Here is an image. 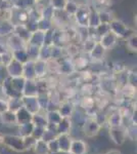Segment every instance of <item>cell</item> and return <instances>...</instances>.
Returning <instances> with one entry per match:
<instances>
[{"instance_id":"51","label":"cell","mask_w":137,"mask_h":154,"mask_svg":"<svg viewBox=\"0 0 137 154\" xmlns=\"http://www.w3.org/2000/svg\"><path fill=\"white\" fill-rule=\"evenodd\" d=\"M106 154H122L119 150H109Z\"/></svg>"},{"instance_id":"48","label":"cell","mask_w":137,"mask_h":154,"mask_svg":"<svg viewBox=\"0 0 137 154\" xmlns=\"http://www.w3.org/2000/svg\"><path fill=\"white\" fill-rule=\"evenodd\" d=\"M11 60H12L11 51H7V53L1 54V61H2V65H3V67H5Z\"/></svg>"},{"instance_id":"40","label":"cell","mask_w":137,"mask_h":154,"mask_svg":"<svg viewBox=\"0 0 137 154\" xmlns=\"http://www.w3.org/2000/svg\"><path fill=\"white\" fill-rule=\"evenodd\" d=\"M67 1L68 0H49V5H50L54 11H61L64 8Z\"/></svg>"},{"instance_id":"41","label":"cell","mask_w":137,"mask_h":154,"mask_svg":"<svg viewBox=\"0 0 137 154\" xmlns=\"http://www.w3.org/2000/svg\"><path fill=\"white\" fill-rule=\"evenodd\" d=\"M23 141H24L25 149H26V150H29V149H32L34 147L35 142H36L37 140L35 138H33L32 136H28V137H24Z\"/></svg>"},{"instance_id":"44","label":"cell","mask_w":137,"mask_h":154,"mask_svg":"<svg viewBox=\"0 0 137 154\" xmlns=\"http://www.w3.org/2000/svg\"><path fill=\"white\" fill-rule=\"evenodd\" d=\"M82 107H84L85 109H92L94 107V99L91 97H85L82 99Z\"/></svg>"},{"instance_id":"16","label":"cell","mask_w":137,"mask_h":154,"mask_svg":"<svg viewBox=\"0 0 137 154\" xmlns=\"http://www.w3.org/2000/svg\"><path fill=\"white\" fill-rule=\"evenodd\" d=\"M106 53V48L97 41L95 43V45L93 46V48L91 49V51L88 54V56H89V58L91 60H93V61H100V60H103L104 58Z\"/></svg>"},{"instance_id":"23","label":"cell","mask_w":137,"mask_h":154,"mask_svg":"<svg viewBox=\"0 0 137 154\" xmlns=\"http://www.w3.org/2000/svg\"><path fill=\"white\" fill-rule=\"evenodd\" d=\"M25 82H26V79L23 76L19 77H10V84L12 88L14 89V91H16L17 94L23 96V89L25 86Z\"/></svg>"},{"instance_id":"17","label":"cell","mask_w":137,"mask_h":154,"mask_svg":"<svg viewBox=\"0 0 137 154\" xmlns=\"http://www.w3.org/2000/svg\"><path fill=\"white\" fill-rule=\"evenodd\" d=\"M69 152L71 154H86L87 144L82 140H72Z\"/></svg>"},{"instance_id":"11","label":"cell","mask_w":137,"mask_h":154,"mask_svg":"<svg viewBox=\"0 0 137 154\" xmlns=\"http://www.w3.org/2000/svg\"><path fill=\"white\" fill-rule=\"evenodd\" d=\"M6 44H7V48H8V49L10 51H16V49L26 48V46H27V42H25L23 39H21L14 33H12L8 36Z\"/></svg>"},{"instance_id":"38","label":"cell","mask_w":137,"mask_h":154,"mask_svg":"<svg viewBox=\"0 0 137 154\" xmlns=\"http://www.w3.org/2000/svg\"><path fill=\"white\" fill-rule=\"evenodd\" d=\"M51 57V45H42L39 51V58L43 61H48Z\"/></svg>"},{"instance_id":"45","label":"cell","mask_w":137,"mask_h":154,"mask_svg":"<svg viewBox=\"0 0 137 154\" xmlns=\"http://www.w3.org/2000/svg\"><path fill=\"white\" fill-rule=\"evenodd\" d=\"M126 131H127V138L131 139L132 141H136V125H130L128 128L126 126Z\"/></svg>"},{"instance_id":"42","label":"cell","mask_w":137,"mask_h":154,"mask_svg":"<svg viewBox=\"0 0 137 154\" xmlns=\"http://www.w3.org/2000/svg\"><path fill=\"white\" fill-rule=\"evenodd\" d=\"M56 136H57L56 133H54V131H52L48 130V128H45V131H44L43 136H42V140L45 141V142H49V141L55 139Z\"/></svg>"},{"instance_id":"52","label":"cell","mask_w":137,"mask_h":154,"mask_svg":"<svg viewBox=\"0 0 137 154\" xmlns=\"http://www.w3.org/2000/svg\"><path fill=\"white\" fill-rule=\"evenodd\" d=\"M50 154H71L70 152H66V151H57V152H54V153H50Z\"/></svg>"},{"instance_id":"20","label":"cell","mask_w":137,"mask_h":154,"mask_svg":"<svg viewBox=\"0 0 137 154\" xmlns=\"http://www.w3.org/2000/svg\"><path fill=\"white\" fill-rule=\"evenodd\" d=\"M23 77L26 80H35L36 79V75H35V70H34V61L29 60L28 62H26L24 64Z\"/></svg>"},{"instance_id":"18","label":"cell","mask_w":137,"mask_h":154,"mask_svg":"<svg viewBox=\"0 0 137 154\" xmlns=\"http://www.w3.org/2000/svg\"><path fill=\"white\" fill-rule=\"evenodd\" d=\"M32 114L27 110L26 108L22 107L21 109L16 112V125H24V123L27 122H31L32 121Z\"/></svg>"},{"instance_id":"7","label":"cell","mask_w":137,"mask_h":154,"mask_svg":"<svg viewBox=\"0 0 137 154\" xmlns=\"http://www.w3.org/2000/svg\"><path fill=\"white\" fill-rule=\"evenodd\" d=\"M22 102H23V107L26 108L30 113L33 114L38 113L41 111V106L39 104L38 98L37 97H22Z\"/></svg>"},{"instance_id":"43","label":"cell","mask_w":137,"mask_h":154,"mask_svg":"<svg viewBox=\"0 0 137 154\" xmlns=\"http://www.w3.org/2000/svg\"><path fill=\"white\" fill-rule=\"evenodd\" d=\"M44 131H45V128L34 125V128H33V131H32L31 136L36 139V140H39V139H42V136H43Z\"/></svg>"},{"instance_id":"19","label":"cell","mask_w":137,"mask_h":154,"mask_svg":"<svg viewBox=\"0 0 137 154\" xmlns=\"http://www.w3.org/2000/svg\"><path fill=\"white\" fill-rule=\"evenodd\" d=\"M44 33L45 32H42L40 30H37V31L33 32L31 34V36H30V39L27 44H31V45L41 48L44 43Z\"/></svg>"},{"instance_id":"22","label":"cell","mask_w":137,"mask_h":154,"mask_svg":"<svg viewBox=\"0 0 137 154\" xmlns=\"http://www.w3.org/2000/svg\"><path fill=\"white\" fill-rule=\"evenodd\" d=\"M13 33L16 34V36H19L21 39H23L25 42L28 43L30 36H31V32L29 31L28 29L26 28L25 25H16L13 27Z\"/></svg>"},{"instance_id":"46","label":"cell","mask_w":137,"mask_h":154,"mask_svg":"<svg viewBox=\"0 0 137 154\" xmlns=\"http://www.w3.org/2000/svg\"><path fill=\"white\" fill-rule=\"evenodd\" d=\"M47 146H48L49 154L59 151L58 143H57V141H56V138L53 139V140H51V141H49V142H47Z\"/></svg>"},{"instance_id":"10","label":"cell","mask_w":137,"mask_h":154,"mask_svg":"<svg viewBox=\"0 0 137 154\" xmlns=\"http://www.w3.org/2000/svg\"><path fill=\"white\" fill-rule=\"evenodd\" d=\"M118 37H117L113 32L109 30L108 33H106L104 35L101 37H99L98 42L106 48V51H109V49L113 48L117 43V40H118Z\"/></svg>"},{"instance_id":"9","label":"cell","mask_w":137,"mask_h":154,"mask_svg":"<svg viewBox=\"0 0 137 154\" xmlns=\"http://www.w3.org/2000/svg\"><path fill=\"white\" fill-rule=\"evenodd\" d=\"M5 69H6V72H7V74H8L9 77L23 76L24 64L12 58L11 61L5 66Z\"/></svg>"},{"instance_id":"31","label":"cell","mask_w":137,"mask_h":154,"mask_svg":"<svg viewBox=\"0 0 137 154\" xmlns=\"http://www.w3.org/2000/svg\"><path fill=\"white\" fill-rule=\"evenodd\" d=\"M79 5H80V4H78V2H76L75 0H68L66 5H64V11H66L71 18H73L75 16V14L77 12V11H78Z\"/></svg>"},{"instance_id":"6","label":"cell","mask_w":137,"mask_h":154,"mask_svg":"<svg viewBox=\"0 0 137 154\" xmlns=\"http://www.w3.org/2000/svg\"><path fill=\"white\" fill-rule=\"evenodd\" d=\"M70 43L68 34L66 29L63 28H53V41L52 45L58 46V48H64Z\"/></svg>"},{"instance_id":"47","label":"cell","mask_w":137,"mask_h":154,"mask_svg":"<svg viewBox=\"0 0 137 154\" xmlns=\"http://www.w3.org/2000/svg\"><path fill=\"white\" fill-rule=\"evenodd\" d=\"M136 81H137L136 73H134V72H128V74H127V84L133 86V88H136Z\"/></svg>"},{"instance_id":"21","label":"cell","mask_w":137,"mask_h":154,"mask_svg":"<svg viewBox=\"0 0 137 154\" xmlns=\"http://www.w3.org/2000/svg\"><path fill=\"white\" fill-rule=\"evenodd\" d=\"M72 128L71 117H61V121L57 123V135L58 134H70Z\"/></svg>"},{"instance_id":"49","label":"cell","mask_w":137,"mask_h":154,"mask_svg":"<svg viewBox=\"0 0 137 154\" xmlns=\"http://www.w3.org/2000/svg\"><path fill=\"white\" fill-rule=\"evenodd\" d=\"M8 110V105H7V99H0V114Z\"/></svg>"},{"instance_id":"39","label":"cell","mask_w":137,"mask_h":154,"mask_svg":"<svg viewBox=\"0 0 137 154\" xmlns=\"http://www.w3.org/2000/svg\"><path fill=\"white\" fill-rule=\"evenodd\" d=\"M126 46L128 48V49H130L131 51H136V49H137V35H136L135 32L126 38Z\"/></svg>"},{"instance_id":"8","label":"cell","mask_w":137,"mask_h":154,"mask_svg":"<svg viewBox=\"0 0 137 154\" xmlns=\"http://www.w3.org/2000/svg\"><path fill=\"white\" fill-rule=\"evenodd\" d=\"M75 70L74 62L73 59L68 58V57H64L58 61V68H57V73L61 74V75H71L73 74Z\"/></svg>"},{"instance_id":"5","label":"cell","mask_w":137,"mask_h":154,"mask_svg":"<svg viewBox=\"0 0 137 154\" xmlns=\"http://www.w3.org/2000/svg\"><path fill=\"white\" fill-rule=\"evenodd\" d=\"M101 130V125L95 120L94 117H88L84 122L83 131L84 135L88 138H93L98 135V133Z\"/></svg>"},{"instance_id":"14","label":"cell","mask_w":137,"mask_h":154,"mask_svg":"<svg viewBox=\"0 0 137 154\" xmlns=\"http://www.w3.org/2000/svg\"><path fill=\"white\" fill-rule=\"evenodd\" d=\"M39 94L37 81L35 80H26L23 89V96L25 97H37Z\"/></svg>"},{"instance_id":"28","label":"cell","mask_w":137,"mask_h":154,"mask_svg":"<svg viewBox=\"0 0 137 154\" xmlns=\"http://www.w3.org/2000/svg\"><path fill=\"white\" fill-rule=\"evenodd\" d=\"M33 149H34V152L36 154H49L47 142L43 141L42 139H39V140H37L35 142Z\"/></svg>"},{"instance_id":"50","label":"cell","mask_w":137,"mask_h":154,"mask_svg":"<svg viewBox=\"0 0 137 154\" xmlns=\"http://www.w3.org/2000/svg\"><path fill=\"white\" fill-rule=\"evenodd\" d=\"M7 51H9L8 48H7L6 42H3V41L0 40V54H3L7 53Z\"/></svg>"},{"instance_id":"29","label":"cell","mask_w":137,"mask_h":154,"mask_svg":"<svg viewBox=\"0 0 137 154\" xmlns=\"http://www.w3.org/2000/svg\"><path fill=\"white\" fill-rule=\"evenodd\" d=\"M0 117L3 123L5 125H16V113L12 111L7 110L2 114H0Z\"/></svg>"},{"instance_id":"30","label":"cell","mask_w":137,"mask_h":154,"mask_svg":"<svg viewBox=\"0 0 137 154\" xmlns=\"http://www.w3.org/2000/svg\"><path fill=\"white\" fill-rule=\"evenodd\" d=\"M7 105H8V110L16 113L19 109L23 107V102L22 98H9L7 99Z\"/></svg>"},{"instance_id":"33","label":"cell","mask_w":137,"mask_h":154,"mask_svg":"<svg viewBox=\"0 0 137 154\" xmlns=\"http://www.w3.org/2000/svg\"><path fill=\"white\" fill-rule=\"evenodd\" d=\"M45 115H46V119H47V122L48 123L57 125L61 119V114L58 113V111L57 110H48L45 113Z\"/></svg>"},{"instance_id":"32","label":"cell","mask_w":137,"mask_h":154,"mask_svg":"<svg viewBox=\"0 0 137 154\" xmlns=\"http://www.w3.org/2000/svg\"><path fill=\"white\" fill-rule=\"evenodd\" d=\"M34 125L33 122H27L24 125H19V136H21L22 138L24 137H28L32 135V131H33Z\"/></svg>"},{"instance_id":"26","label":"cell","mask_w":137,"mask_h":154,"mask_svg":"<svg viewBox=\"0 0 137 154\" xmlns=\"http://www.w3.org/2000/svg\"><path fill=\"white\" fill-rule=\"evenodd\" d=\"M11 54H12V58H13L14 60L21 62V63H23V64H25L26 62L29 61V56H28V53H27L26 48H21V49L12 51Z\"/></svg>"},{"instance_id":"12","label":"cell","mask_w":137,"mask_h":154,"mask_svg":"<svg viewBox=\"0 0 137 154\" xmlns=\"http://www.w3.org/2000/svg\"><path fill=\"white\" fill-rule=\"evenodd\" d=\"M34 70H35V75H36V79L45 78L46 74L48 73L46 61H43V60L40 59L34 61Z\"/></svg>"},{"instance_id":"34","label":"cell","mask_w":137,"mask_h":154,"mask_svg":"<svg viewBox=\"0 0 137 154\" xmlns=\"http://www.w3.org/2000/svg\"><path fill=\"white\" fill-rule=\"evenodd\" d=\"M37 27H38V30H40V31L46 32V31H48V30L53 28V25H52L51 20L42 18L41 17V18L39 19L38 23H37Z\"/></svg>"},{"instance_id":"24","label":"cell","mask_w":137,"mask_h":154,"mask_svg":"<svg viewBox=\"0 0 137 154\" xmlns=\"http://www.w3.org/2000/svg\"><path fill=\"white\" fill-rule=\"evenodd\" d=\"M124 117L122 116L120 111H117V112L112 113L109 117H106V122L109 123V126H119L123 125Z\"/></svg>"},{"instance_id":"2","label":"cell","mask_w":137,"mask_h":154,"mask_svg":"<svg viewBox=\"0 0 137 154\" xmlns=\"http://www.w3.org/2000/svg\"><path fill=\"white\" fill-rule=\"evenodd\" d=\"M2 145L11 149L12 151H16V152H24V151H26L23 138L19 135H3Z\"/></svg>"},{"instance_id":"35","label":"cell","mask_w":137,"mask_h":154,"mask_svg":"<svg viewBox=\"0 0 137 154\" xmlns=\"http://www.w3.org/2000/svg\"><path fill=\"white\" fill-rule=\"evenodd\" d=\"M26 49L29 56V60H31V61H36V60H38L40 48L35 46V45H31V44H27Z\"/></svg>"},{"instance_id":"15","label":"cell","mask_w":137,"mask_h":154,"mask_svg":"<svg viewBox=\"0 0 137 154\" xmlns=\"http://www.w3.org/2000/svg\"><path fill=\"white\" fill-rule=\"evenodd\" d=\"M61 117H72L74 113V105L71 102H61L56 109Z\"/></svg>"},{"instance_id":"25","label":"cell","mask_w":137,"mask_h":154,"mask_svg":"<svg viewBox=\"0 0 137 154\" xmlns=\"http://www.w3.org/2000/svg\"><path fill=\"white\" fill-rule=\"evenodd\" d=\"M13 27L10 21L0 22V37H6L13 33Z\"/></svg>"},{"instance_id":"37","label":"cell","mask_w":137,"mask_h":154,"mask_svg":"<svg viewBox=\"0 0 137 154\" xmlns=\"http://www.w3.org/2000/svg\"><path fill=\"white\" fill-rule=\"evenodd\" d=\"M97 14H98V19L100 24H109L115 19L113 18L111 12L108 11H104V9H103V11H97Z\"/></svg>"},{"instance_id":"53","label":"cell","mask_w":137,"mask_h":154,"mask_svg":"<svg viewBox=\"0 0 137 154\" xmlns=\"http://www.w3.org/2000/svg\"><path fill=\"white\" fill-rule=\"evenodd\" d=\"M2 140H3V134H0V144H2Z\"/></svg>"},{"instance_id":"55","label":"cell","mask_w":137,"mask_h":154,"mask_svg":"<svg viewBox=\"0 0 137 154\" xmlns=\"http://www.w3.org/2000/svg\"><path fill=\"white\" fill-rule=\"evenodd\" d=\"M35 1H36V2H37V1H39V0H35Z\"/></svg>"},{"instance_id":"3","label":"cell","mask_w":137,"mask_h":154,"mask_svg":"<svg viewBox=\"0 0 137 154\" xmlns=\"http://www.w3.org/2000/svg\"><path fill=\"white\" fill-rule=\"evenodd\" d=\"M109 135L112 141L118 146L123 145L127 140V131L126 126L119 125V126H109Z\"/></svg>"},{"instance_id":"36","label":"cell","mask_w":137,"mask_h":154,"mask_svg":"<svg viewBox=\"0 0 137 154\" xmlns=\"http://www.w3.org/2000/svg\"><path fill=\"white\" fill-rule=\"evenodd\" d=\"M100 24L98 19L96 9L90 8V14H89V20H88V28H95L96 26Z\"/></svg>"},{"instance_id":"13","label":"cell","mask_w":137,"mask_h":154,"mask_svg":"<svg viewBox=\"0 0 137 154\" xmlns=\"http://www.w3.org/2000/svg\"><path fill=\"white\" fill-rule=\"evenodd\" d=\"M73 139L71 138L70 134H58L56 136V141L58 143V147L61 151H66L69 152L70 147H71V143Z\"/></svg>"},{"instance_id":"4","label":"cell","mask_w":137,"mask_h":154,"mask_svg":"<svg viewBox=\"0 0 137 154\" xmlns=\"http://www.w3.org/2000/svg\"><path fill=\"white\" fill-rule=\"evenodd\" d=\"M89 14H90V6L88 4H80L77 12L73 18L75 19V24L77 27H88Z\"/></svg>"},{"instance_id":"54","label":"cell","mask_w":137,"mask_h":154,"mask_svg":"<svg viewBox=\"0 0 137 154\" xmlns=\"http://www.w3.org/2000/svg\"><path fill=\"white\" fill-rule=\"evenodd\" d=\"M1 67H3V65H2V61H1V54H0V68Z\"/></svg>"},{"instance_id":"1","label":"cell","mask_w":137,"mask_h":154,"mask_svg":"<svg viewBox=\"0 0 137 154\" xmlns=\"http://www.w3.org/2000/svg\"><path fill=\"white\" fill-rule=\"evenodd\" d=\"M109 25V30H111L118 38L126 39L127 37H129L131 34L134 33L133 30H131L125 23H123L120 20L114 19Z\"/></svg>"},{"instance_id":"27","label":"cell","mask_w":137,"mask_h":154,"mask_svg":"<svg viewBox=\"0 0 137 154\" xmlns=\"http://www.w3.org/2000/svg\"><path fill=\"white\" fill-rule=\"evenodd\" d=\"M41 111H39V112L36 114H33V116H32V122H33V125L36 126L46 128L47 123H48L47 122V119H46V115L45 114H42Z\"/></svg>"}]
</instances>
